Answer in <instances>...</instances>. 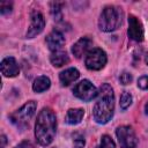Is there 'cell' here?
I'll return each mask as SVG.
<instances>
[{
  "mask_svg": "<svg viewBox=\"0 0 148 148\" xmlns=\"http://www.w3.org/2000/svg\"><path fill=\"white\" fill-rule=\"evenodd\" d=\"M57 132V118L50 108H44L37 116L35 124V136L39 145L49 146Z\"/></svg>",
  "mask_w": 148,
  "mask_h": 148,
  "instance_id": "1",
  "label": "cell"
},
{
  "mask_svg": "<svg viewBox=\"0 0 148 148\" xmlns=\"http://www.w3.org/2000/svg\"><path fill=\"white\" fill-rule=\"evenodd\" d=\"M114 111V94L110 84L103 83L99 87L98 99L94 105L92 116L96 123L106 124L113 116Z\"/></svg>",
  "mask_w": 148,
  "mask_h": 148,
  "instance_id": "2",
  "label": "cell"
},
{
  "mask_svg": "<svg viewBox=\"0 0 148 148\" xmlns=\"http://www.w3.org/2000/svg\"><path fill=\"white\" fill-rule=\"evenodd\" d=\"M123 12L117 6H106L99 16L98 27L102 31L111 32L117 30L121 25Z\"/></svg>",
  "mask_w": 148,
  "mask_h": 148,
  "instance_id": "3",
  "label": "cell"
},
{
  "mask_svg": "<svg viewBox=\"0 0 148 148\" xmlns=\"http://www.w3.org/2000/svg\"><path fill=\"white\" fill-rule=\"evenodd\" d=\"M36 108H37L36 102L30 101V102L25 103L18 110H16L15 112H13L9 116V119L17 127H25L27 125H29L30 119L34 117L35 111H36Z\"/></svg>",
  "mask_w": 148,
  "mask_h": 148,
  "instance_id": "4",
  "label": "cell"
},
{
  "mask_svg": "<svg viewBox=\"0 0 148 148\" xmlns=\"http://www.w3.org/2000/svg\"><path fill=\"white\" fill-rule=\"evenodd\" d=\"M73 92L77 98L84 102H89L98 96L97 88L89 80H82L79 83H76L75 87L73 88Z\"/></svg>",
  "mask_w": 148,
  "mask_h": 148,
  "instance_id": "5",
  "label": "cell"
},
{
  "mask_svg": "<svg viewBox=\"0 0 148 148\" xmlns=\"http://www.w3.org/2000/svg\"><path fill=\"white\" fill-rule=\"evenodd\" d=\"M106 54L102 49H92L86 56V67L90 71H99L106 64Z\"/></svg>",
  "mask_w": 148,
  "mask_h": 148,
  "instance_id": "6",
  "label": "cell"
},
{
  "mask_svg": "<svg viewBox=\"0 0 148 148\" xmlns=\"http://www.w3.org/2000/svg\"><path fill=\"white\" fill-rule=\"evenodd\" d=\"M116 135L121 148H135L138 145V138L130 126H119L116 130Z\"/></svg>",
  "mask_w": 148,
  "mask_h": 148,
  "instance_id": "7",
  "label": "cell"
},
{
  "mask_svg": "<svg viewBox=\"0 0 148 148\" xmlns=\"http://www.w3.org/2000/svg\"><path fill=\"white\" fill-rule=\"evenodd\" d=\"M45 27V18L43 14L38 10H34L31 13V21L29 29L27 31V38H34L35 36L39 35Z\"/></svg>",
  "mask_w": 148,
  "mask_h": 148,
  "instance_id": "8",
  "label": "cell"
},
{
  "mask_svg": "<svg viewBox=\"0 0 148 148\" xmlns=\"http://www.w3.org/2000/svg\"><path fill=\"white\" fill-rule=\"evenodd\" d=\"M128 37L135 42H141L143 39V27L139 18L134 15L128 16Z\"/></svg>",
  "mask_w": 148,
  "mask_h": 148,
  "instance_id": "9",
  "label": "cell"
},
{
  "mask_svg": "<svg viewBox=\"0 0 148 148\" xmlns=\"http://www.w3.org/2000/svg\"><path fill=\"white\" fill-rule=\"evenodd\" d=\"M45 42L47 47L52 52H54V51H59L62 47V45L65 44V37L59 30H53L46 36Z\"/></svg>",
  "mask_w": 148,
  "mask_h": 148,
  "instance_id": "10",
  "label": "cell"
},
{
  "mask_svg": "<svg viewBox=\"0 0 148 148\" xmlns=\"http://www.w3.org/2000/svg\"><path fill=\"white\" fill-rule=\"evenodd\" d=\"M1 73L7 77H14L18 74L20 69L17 66L16 60L13 57H7L1 61Z\"/></svg>",
  "mask_w": 148,
  "mask_h": 148,
  "instance_id": "11",
  "label": "cell"
},
{
  "mask_svg": "<svg viewBox=\"0 0 148 148\" xmlns=\"http://www.w3.org/2000/svg\"><path fill=\"white\" fill-rule=\"evenodd\" d=\"M91 44H92V42L90 38L82 37L72 46V53L75 56V58H81L83 54L89 52L88 50L91 46Z\"/></svg>",
  "mask_w": 148,
  "mask_h": 148,
  "instance_id": "12",
  "label": "cell"
},
{
  "mask_svg": "<svg viewBox=\"0 0 148 148\" xmlns=\"http://www.w3.org/2000/svg\"><path fill=\"white\" fill-rule=\"evenodd\" d=\"M79 76H80V73L76 68H67L60 73L59 79H60V82L62 86H69L71 83L76 81L79 79Z\"/></svg>",
  "mask_w": 148,
  "mask_h": 148,
  "instance_id": "13",
  "label": "cell"
},
{
  "mask_svg": "<svg viewBox=\"0 0 148 148\" xmlns=\"http://www.w3.org/2000/svg\"><path fill=\"white\" fill-rule=\"evenodd\" d=\"M50 61L54 67H61L64 65H66L69 61V58L66 53V51L59 50V51H54L51 53L50 56Z\"/></svg>",
  "mask_w": 148,
  "mask_h": 148,
  "instance_id": "14",
  "label": "cell"
},
{
  "mask_svg": "<svg viewBox=\"0 0 148 148\" xmlns=\"http://www.w3.org/2000/svg\"><path fill=\"white\" fill-rule=\"evenodd\" d=\"M84 116V110L82 109H69L66 113L65 121L69 125H76L79 124Z\"/></svg>",
  "mask_w": 148,
  "mask_h": 148,
  "instance_id": "15",
  "label": "cell"
},
{
  "mask_svg": "<svg viewBox=\"0 0 148 148\" xmlns=\"http://www.w3.org/2000/svg\"><path fill=\"white\" fill-rule=\"evenodd\" d=\"M51 86V81L47 76H38L35 81H34V84H32V89L36 91V92H42V91H45L50 88Z\"/></svg>",
  "mask_w": 148,
  "mask_h": 148,
  "instance_id": "16",
  "label": "cell"
},
{
  "mask_svg": "<svg viewBox=\"0 0 148 148\" xmlns=\"http://www.w3.org/2000/svg\"><path fill=\"white\" fill-rule=\"evenodd\" d=\"M62 3L61 2H52L51 3V14L56 21H60L62 18Z\"/></svg>",
  "mask_w": 148,
  "mask_h": 148,
  "instance_id": "17",
  "label": "cell"
},
{
  "mask_svg": "<svg viewBox=\"0 0 148 148\" xmlns=\"http://www.w3.org/2000/svg\"><path fill=\"white\" fill-rule=\"evenodd\" d=\"M132 104V95L127 91H124L120 97V108L123 110H126Z\"/></svg>",
  "mask_w": 148,
  "mask_h": 148,
  "instance_id": "18",
  "label": "cell"
},
{
  "mask_svg": "<svg viewBox=\"0 0 148 148\" xmlns=\"http://www.w3.org/2000/svg\"><path fill=\"white\" fill-rule=\"evenodd\" d=\"M96 148H116L113 140L109 135H103L101 138V142Z\"/></svg>",
  "mask_w": 148,
  "mask_h": 148,
  "instance_id": "19",
  "label": "cell"
},
{
  "mask_svg": "<svg viewBox=\"0 0 148 148\" xmlns=\"http://www.w3.org/2000/svg\"><path fill=\"white\" fill-rule=\"evenodd\" d=\"M73 142H74L75 148H83L84 143H86L84 142V138L81 134H79V133H75L73 135Z\"/></svg>",
  "mask_w": 148,
  "mask_h": 148,
  "instance_id": "20",
  "label": "cell"
},
{
  "mask_svg": "<svg viewBox=\"0 0 148 148\" xmlns=\"http://www.w3.org/2000/svg\"><path fill=\"white\" fill-rule=\"evenodd\" d=\"M132 75L128 73V72H123L119 76V81L121 84H130L132 82Z\"/></svg>",
  "mask_w": 148,
  "mask_h": 148,
  "instance_id": "21",
  "label": "cell"
},
{
  "mask_svg": "<svg viewBox=\"0 0 148 148\" xmlns=\"http://www.w3.org/2000/svg\"><path fill=\"white\" fill-rule=\"evenodd\" d=\"M12 12V2L9 1H2L0 3V13L1 14H7Z\"/></svg>",
  "mask_w": 148,
  "mask_h": 148,
  "instance_id": "22",
  "label": "cell"
},
{
  "mask_svg": "<svg viewBox=\"0 0 148 148\" xmlns=\"http://www.w3.org/2000/svg\"><path fill=\"white\" fill-rule=\"evenodd\" d=\"M138 87L142 90H147L148 89V76L143 75L138 80Z\"/></svg>",
  "mask_w": 148,
  "mask_h": 148,
  "instance_id": "23",
  "label": "cell"
},
{
  "mask_svg": "<svg viewBox=\"0 0 148 148\" xmlns=\"http://www.w3.org/2000/svg\"><path fill=\"white\" fill-rule=\"evenodd\" d=\"M15 148H34V146H32V143L30 141H22Z\"/></svg>",
  "mask_w": 148,
  "mask_h": 148,
  "instance_id": "24",
  "label": "cell"
},
{
  "mask_svg": "<svg viewBox=\"0 0 148 148\" xmlns=\"http://www.w3.org/2000/svg\"><path fill=\"white\" fill-rule=\"evenodd\" d=\"M0 141H1V146H0V148H6V143H7V139H6V136L2 134L1 136H0Z\"/></svg>",
  "mask_w": 148,
  "mask_h": 148,
  "instance_id": "25",
  "label": "cell"
},
{
  "mask_svg": "<svg viewBox=\"0 0 148 148\" xmlns=\"http://www.w3.org/2000/svg\"><path fill=\"white\" fill-rule=\"evenodd\" d=\"M145 112H146V114L148 116V102L145 104Z\"/></svg>",
  "mask_w": 148,
  "mask_h": 148,
  "instance_id": "26",
  "label": "cell"
},
{
  "mask_svg": "<svg viewBox=\"0 0 148 148\" xmlns=\"http://www.w3.org/2000/svg\"><path fill=\"white\" fill-rule=\"evenodd\" d=\"M146 64H147V65H148V53H147V54H146Z\"/></svg>",
  "mask_w": 148,
  "mask_h": 148,
  "instance_id": "27",
  "label": "cell"
}]
</instances>
